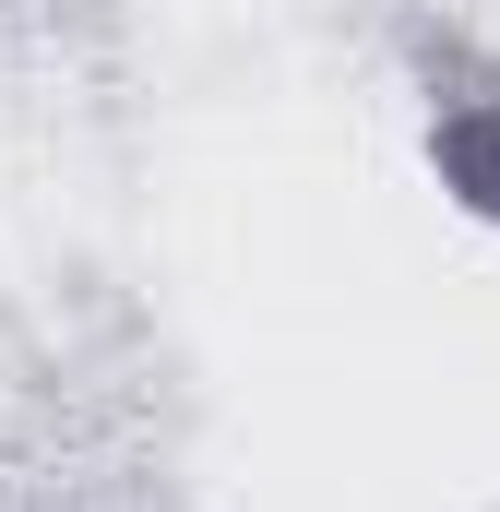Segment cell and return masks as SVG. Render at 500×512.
Here are the masks:
<instances>
[{"mask_svg": "<svg viewBox=\"0 0 500 512\" xmlns=\"http://www.w3.org/2000/svg\"><path fill=\"white\" fill-rule=\"evenodd\" d=\"M429 179H441L477 227H500V60L489 72H477V60L429 72Z\"/></svg>", "mask_w": 500, "mask_h": 512, "instance_id": "cell-1", "label": "cell"}]
</instances>
